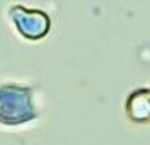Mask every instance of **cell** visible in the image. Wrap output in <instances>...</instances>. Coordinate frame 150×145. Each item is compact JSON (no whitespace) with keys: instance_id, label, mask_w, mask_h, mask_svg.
Returning <instances> with one entry per match:
<instances>
[{"instance_id":"1","label":"cell","mask_w":150,"mask_h":145,"mask_svg":"<svg viewBox=\"0 0 150 145\" xmlns=\"http://www.w3.org/2000/svg\"><path fill=\"white\" fill-rule=\"evenodd\" d=\"M37 118L32 88L15 83L0 86V123L7 127L27 123Z\"/></svg>"},{"instance_id":"2","label":"cell","mask_w":150,"mask_h":145,"mask_svg":"<svg viewBox=\"0 0 150 145\" xmlns=\"http://www.w3.org/2000/svg\"><path fill=\"white\" fill-rule=\"evenodd\" d=\"M10 19L14 21L17 32L29 41H39L51 30V19L46 12L25 8L21 4L10 7Z\"/></svg>"},{"instance_id":"3","label":"cell","mask_w":150,"mask_h":145,"mask_svg":"<svg viewBox=\"0 0 150 145\" xmlns=\"http://www.w3.org/2000/svg\"><path fill=\"white\" fill-rule=\"evenodd\" d=\"M127 117L135 123H147L150 122V90H140L130 93L125 103Z\"/></svg>"}]
</instances>
